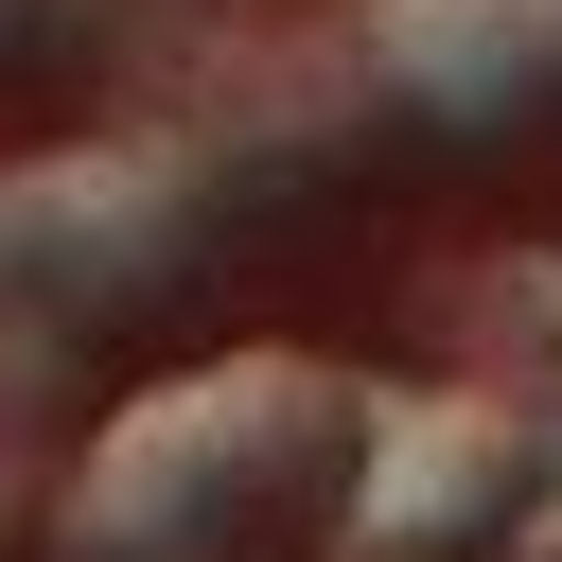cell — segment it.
<instances>
[{
    "mask_svg": "<svg viewBox=\"0 0 562 562\" xmlns=\"http://www.w3.org/2000/svg\"><path fill=\"white\" fill-rule=\"evenodd\" d=\"M386 70L439 105H492V88L562 70V0H386Z\"/></svg>",
    "mask_w": 562,
    "mask_h": 562,
    "instance_id": "obj_2",
    "label": "cell"
},
{
    "mask_svg": "<svg viewBox=\"0 0 562 562\" xmlns=\"http://www.w3.org/2000/svg\"><path fill=\"white\" fill-rule=\"evenodd\" d=\"M544 474V422L492 386H422V404H351V509L386 544H474L509 492Z\"/></svg>",
    "mask_w": 562,
    "mask_h": 562,
    "instance_id": "obj_1",
    "label": "cell"
},
{
    "mask_svg": "<svg viewBox=\"0 0 562 562\" xmlns=\"http://www.w3.org/2000/svg\"><path fill=\"white\" fill-rule=\"evenodd\" d=\"M544 474H562V404H544Z\"/></svg>",
    "mask_w": 562,
    "mask_h": 562,
    "instance_id": "obj_3",
    "label": "cell"
}]
</instances>
